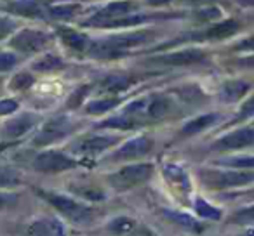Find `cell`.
<instances>
[{"label":"cell","instance_id":"2","mask_svg":"<svg viewBox=\"0 0 254 236\" xmlns=\"http://www.w3.org/2000/svg\"><path fill=\"white\" fill-rule=\"evenodd\" d=\"M153 39V32H132L122 33V35H113L108 39L96 40L91 42L87 54L98 59H113L127 54L131 49H136L139 46H145Z\"/></svg>","mask_w":254,"mask_h":236},{"label":"cell","instance_id":"3","mask_svg":"<svg viewBox=\"0 0 254 236\" xmlns=\"http://www.w3.org/2000/svg\"><path fill=\"white\" fill-rule=\"evenodd\" d=\"M173 108H174L173 99L164 94H155L129 102L122 109V113L136 118L139 124H145L148 120H162V118H166L173 111Z\"/></svg>","mask_w":254,"mask_h":236},{"label":"cell","instance_id":"20","mask_svg":"<svg viewBox=\"0 0 254 236\" xmlns=\"http://www.w3.org/2000/svg\"><path fill=\"white\" fill-rule=\"evenodd\" d=\"M239 30H240L239 21H235V19H225V21L216 23L214 26H211L209 30H205L204 39H207V40H225V39H228V37L235 35Z\"/></svg>","mask_w":254,"mask_h":236},{"label":"cell","instance_id":"37","mask_svg":"<svg viewBox=\"0 0 254 236\" xmlns=\"http://www.w3.org/2000/svg\"><path fill=\"white\" fill-rule=\"evenodd\" d=\"M18 64V56L14 52H0V73L14 70Z\"/></svg>","mask_w":254,"mask_h":236},{"label":"cell","instance_id":"5","mask_svg":"<svg viewBox=\"0 0 254 236\" xmlns=\"http://www.w3.org/2000/svg\"><path fill=\"white\" fill-rule=\"evenodd\" d=\"M202 183L209 189H237L254 184V170H205L202 172Z\"/></svg>","mask_w":254,"mask_h":236},{"label":"cell","instance_id":"35","mask_svg":"<svg viewBox=\"0 0 254 236\" xmlns=\"http://www.w3.org/2000/svg\"><path fill=\"white\" fill-rule=\"evenodd\" d=\"M19 203V194L12 189H0V212L12 210Z\"/></svg>","mask_w":254,"mask_h":236},{"label":"cell","instance_id":"14","mask_svg":"<svg viewBox=\"0 0 254 236\" xmlns=\"http://www.w3.org/2000/svg\"><path fill=\"white\" fill-rule=\"evenodd\" d=\"M254 146V127H242L230 134L219 138L212 144L214 151H237V149H246Z\"/></svg>","mask_w":254,"mask_h":236},{"label":"cell","instance_id":"48","mask_svg":"<svg viewBox=\"0 0 254 236\" xmlns=\"http://www.w3.org/2000/svg\"><path fill=\"white\" fill-rule=\"evenodd\" d=\"M240 236H254V229H247L244 235H240Z\"/></svg>","mask_w":254,"mask_h":236},{"label":"cell","instance_id":"32","mask_svg":"<svg viewBox=\"0 0 254 236\" xmlns=\"http://www.w3.org/2000/svg\"><path fill=\"white\" fill-rule=\"evenodd\" d=\"M33 84H35V77L30 71H18L9 80V89L14 92H23V91H28Z\"/></svg>","mask_w":254,"mask_h":236},{"label":"cell","instance_id":"8","mask_svg":"<svg viewBox=\"0 0 254 236\" xmlns=\"http://www.w3.org/2000/svg\"><path fill=\"white\" fill-rule=\"evenodd\" d=\"M53 35L42 30H35V28H25L16 32L14 35L9 40V47L14 49L19 54H37L42 49H46L49 46Z\"/></svg>","mask_w":254,"mask_h":236},{"label":"cell","instance_id":"28","mask_svg":"<svg viewBox=\"0 0 254 236\" xmlns=\"http://www.w3.org/2000/svg\"><path fill=\"white\" fill-rule=\"evenodd\" d=\"M120 104V99L117 95H110V97L103 99H94V101H89L85 106V111L89 115H103V113H108L110 109L117 108Z\"/></svg>","mask_w":254,"mask_h":236},{"label":"cell","instance_id":"24","mask_svg":"<svg viewBox=\"0 0 254 236\" xmlns=\"http://www.w3.org/2000/svg\"><path fill=\"white\" fill-rule=\"evenodd\" d=\"M61 68H64V61L56 54H44L32 64V70L39 71V73H53Z\"/></svg>","mask_w":254,"mask_h":236},{"label":"cell","instance_id":"15","mask_svg":"<svg viewBox=\"0 0 254 236\" xmlns=\"http://www.w3.org/2000/svg\"><path fill=\"white\" fill-rule=\"evenodd\" d=\"M153 149V139L148 136H138L126 141L115 153L112 160H138L146 156Z\"/></svg>","mask_w":254,"mask_h":236},{"label":"cell","instance_id":"45","mask_svg":"<svg viewBox=\"0 0 254 236\" xmlns=\"http://www.w3.org/2000/svg\"><path fill=\"white\" fill-rule=\"evenodd\" d=\"M237 2L244 7H254V0H237Z\"/></svg>","mask_w":254,"mask_h":236},{"label":"cell","instance_id":"23","mask_svg":"<svg viewBox=\"0 0 254 236\" xmlns=\"http://www.w3.org/2000/svg\"><path fill=\"white\" fill-rule=\"evenodd\" d=\"M131 84H132V80L129 77H124V75H110V77H106L105 80L99 84V91L105 92V94L117 95L126 91Z\"/></svg>","mask_w":254,"mask_h":236},{"label":"cell","instance_id":"46","mask_svg":"<svg viewBox=\"0 0 254 236\" xmlns=\"http://www.w3.org/2000/svg\"><path fill=\"white\" fill-rule=\"evenodd\" d=\"M242 66H254V57H247V59H242L240 61Z\"/></svg>","mask_w":254,"mask_h":236},{"label":"cell","instance_id":"30","mask_svg":"<svg viewBox=\"0 0 254 236\" xmlns=\"http://www.w3.org/2000/svg\"><path fill=\"white\" fill-rule=\"evenodd\" d=\"M164 176L169 181L171 184L181 188V189H190V181H188V176L181 167L178 165H166L164 167Z\"/></svg>","mask_w":254,"mask_h":236},{"label":"cell","instance_id":"7","mask_svg":"<svg viewBox=\"0 0 254 236\" xmlns=\"http://www.w3.org/2000/svg\"><path fill=\"white\" fill-rule=\"evenodd\" d=\"M75 131V124L70 116L66 115H56L46 122L39 132L33 138L32 144L37 148H46V146L56 144V142L66 139L71 132Z\"/></svg>","mask_w":254,"mask_h":236},{"label":"cell","instance_id":"47","mask_svg":"<svg viewBox=\"0 0 254 236\" xmlns=\"http://www.w3.org/2000/svg\"><path fill=\"white\" fill-rule=\"evenodd\" d=\"M181 2H188V4H204L207 0H181Z\"/></svg>","mask_w":254,"mask_h":236},{"label":"cell","instance_id":"34","mask_svg":"<svg viewBox=\"0 0 254 236\" xmlns=\"http://www.w3.org/2000/svg\"><path fill=\"white\" fill-rule=\"evenodd\" d=\"M230 222H233L235 226L253 224L254 222V203L247 205V207H244V208H239V210L230 217Z\"/></svg>","mask_w":254,"mask_h":236},{"label":"cell","instance_id":"22","mask_svg":"<svg viewBox=\"0 0 254 236\" xmlns=\"http://www.w3.org/2000/svg\"><path fill=\"white\" fill-rule=\"evenodd\" d=\"M139 125L141 124H139L136 118L126 115V113H120V115L99 122L98 127L99 129H115V131H129V129H136V127H139Z\"/></svg>","mask_w":254,"mask_h":236},{"label":"cell","instance_id":"36","mask_svg":"<svg viewBox=\"0 0 254 236\" xmlns=\"http://www.w3.org/2000/svg\"><path fill=\"white\" fill-rule=\"evenodd\" d=\"M16 28H18V25H16L14 19L0 14V40H4V39H7V37L14 35Z\"/></svg>","mask_w":254,"mask_h":236},{"label":"cell","instance_id":"11","mask_svg":"<svg viewBox=\"0 0 254 236\" xmlns=\"http://www.w3.org/2000/svg\"><path fill=\"white\" fill-rule=\"evenodd\" d=\"M39 122L40 116L32 111H25L21 115L12 116L2 125V138L7 142H19V139L28 134L30 131H33Z\"/></svg>","mask_w":254,"mask_h":236},{"label":"cell","instance_id":"27","mask_svg":"<svg viewBox=\"0 0 254 236\" xmlns=\"http://www.w3.org/2000/svg\"><path fill=\"white\" fill-rule=\"evenodd\" d=\"M193 210L200 219H207V221H219L223 217V212L212 203H209L204 198H195L193 201Z\"/></svg>","mask_w":254,"mask_h":236},{"label":"cell","instance_id":"33","mask_svg":"<svg viewBox=\"0 0 254 236\" xmlns=\"http://www.w3.org/2000/svg\"><path fill=\"white\" fill-rule=\"evenodd\" d=\"M21 184V177L16 170L0 167V189H12Z\"/></svg>","mask_w":254,"mask_h":236},{"label":"cell","instance_id":"31","mask_svg":"<svg viewBox=\"0 0 254 236\" xmlns=\"http://www.w3.org/2000/svg\"><path fill=\"white\" fill-rule=\"evenodd\" d=\"M218 165L228 167V169H239V170H254V155H244V156H230L218 162Z\"/></svg>","mask_w":254,"mask_h":236},{"label":"cell","instance_id":"6","mask_svg":"<svg viewBox=\"0 0 254 236\" xmlns=\"http://www.w3.org/2000/svg\"><path fill=\"white\" fill-rule=\"evenodd\" d=\"M80 163V160L66 155L60 149H44L32 160V169L39 174L53 176V174H63L77 169Z\"/></svg>","mask_w":254,"mask_h":236},{"label":"cell","instance_id":"21","mask_svg":"<svg viewBox=\"0 0 254 236\" xmlns=\"http://www.w3.org/2000/svg\"><path fill=\"white\" fill-rule=\"evenodd\" d=\"M249 91V84L242 80H232L223 84V87L219 89V99L225 102H237L246 95V92Z\"/></svg>","mask_w":254,"mask_h":236},{"label":"cell","instance_id":"1","mask_svg":"<svg viewBox=\"0 0 254 236\" xmlns=\"http://www.w3.org/2000/svg\"><path fill=\"white\" fill-rule=\"evenodd\" d=\"M35 193L39 194V198H42L49 207H53L54 210L60 214L61 219L68 221L70 224L89 226L96 221V215H98L96 208H92L89 203L71 196V194H64V193H60V191H53V189H40V188H37Z\"/></svg>","mask_w":254,"mask_h":236},{"label":"cell","instance_id":"29","mask_svg":"<svg viewBox=\"0 0 254 236\" xmlns=\"http://www.w3.org/2000/svg\"><path fill=\"white\" fill-rule=\"evenodd\" d=\"M80 11V5L78 4H61V5H51L46 9V12L53 19L58 21H68V19L75 18L77 12Z\"/></svg>","mask_w":254,"mask_h":236},{"label":"cell","instance_id":"16","mask_svg":"<svg viewBox=\"0 0 254 236\" xmlns=\"http://www.w3.org/2000/svg\"><path fill=\"white\" fill-rule=\"evenodd\" d=\"M205 57H207V54L202 49H183V50H176V52L152 57L150 63L162 64V66H187V64L200 63Z\"/></svg>","mask_w":254,"mask_h":236},{"label":"cell","instance_id":"44","mask_svg":"<svg viewBox=\"0 0 254 236\" xmlns=\"http://www.w3.org/2000/svg\"><path fill=\"white\" fill-rule=\"evenodd\" d=\"M150 5H166V4H169L171 0H146Z\"/></svg>","mask_w":254,"mask_h":236},{"label":"cell","instance_id":"18","mask_svg":"<svg viewBox=\"0 0 254 236\" xmlns=\"http://www.w3.org/2000/svg\"><path fill=\"white\" fill-rule=\"evenodd\" d=\"M5 12H11L23 18H44V5L39 0H14L2 5Z\"/></svg>","mask_w":254,"mask_h":236},{"label":"cell","instance_id":"13","mask_svg":"<svg viewBox=\"0 0 254 236\" xmlns=\"http://www.w3.org/2000/svg\"><path fill=\"white\" fill-rule=\"evenodd\" d=\"M25 236H68L66 226L53 215H39L25 228Z\"/></svg>","mask_w":254,"mask_h":236},{"label":"cell","instance_id":"12","mask_svg":"<svg viewBox=\"0 0 254 236\" xmlns=\"http://www.w3.org/2000/svg\"><path fill=\"white\" fill-rule=\"evenodd\" d=\"M136 11V4L131 0H119V2H112V4L105 5L103 9H99L96 14L91 16V19H87V23H84V26H98L101 28L106 23H112L115 19L126 18L127 14Z\"/></svg>","mask_w":254,"mask_h":236},{"label":"cell","instance_id":"43","mask_svg":"<svg viewBox=\"0 0 254 236\" xmlns=\"http://www.w3.org/2000/svg\"><path fill=\"white\" fill-rule=\"evenodd\" d=\"M16 144H18V142H7V141H2V142H0V155H2V153L7 151L9 148H14Z\"/></svg>","mask_w":254,"mask_h":236},{"label":"cell","instance_id":"17","mask_svg":"<svg viewBox=\"0 0 254 236\" xmlns=\"http://www.w3.org/2000/svg\"><path fill=\"white\" fill-rule=\"evenodd\" d=\"M58 37L61 39V42L68 47L73 52H87L89 47H91V40L85 33L77 32L73 28H68V26H60L58 28Z\"/></svg>","mask_w":254,"mask_h":236},{"label":"cell","instance_id":"9","mask_svg":"<svg viewBox=\"0 0 254 236\" xmlns=\"http://www.w3.org/2000/svg\"><path fill=\"white\" fill-rule=\"evenodd\" d=\"M120 141L119 136H89V138H82L71 146L73 155L80 156V158L91 160L96 156L103 155L105 151H108L112 146H115Z\"/></svg>","mask_w":254,"mask_h":236},{"label":"cell","instance_id":"10","mask_svg":"<svg viewBox=\"0 0 254 236\" xmlns=\"http://www.w3.org/2000/svg\"><path fill=\"white\" fill-rule=\"evenodd\" d=\"M110 236H159L152 228L129 215H117L110 219L105 226Z\"/></svg>","mask_w":254,"mask_h":236},{"label":"cell","instance_id":"42","mask_svg":"<svg viewBox=\"0 0 254 236\" xmlns=\"http://www.w3.org/2000/svg\"><path fill=\"white\" fill-rule=\"evenodd\" d=\"M237 50H249V52H254V35L247 37L246 40H242V42L239 44V46H235Z\"/></svg>","mask_w":254,"mask_h":236},{"label":"cell","instance_id":"4","mask_svg":"<svg viewBox=\"0 0 254 236\" xmlns=\"http://www.w3.org/2000/svg\"><path fill=\"white\" fill-rule=\"evenodd\" d=\"M153 176L152 163H131L106 176V183L115 191H127L148 183Z\"/></svg>","mask_w":254,"mask_h":236},{"label":"cell","instance_id":"40","mask_svg":"<svg viewBox=\"0 0 254 236\" xmlns=\"http://www.w3.org/2000/svg\"><path fill=\"white\" fill-rule=\"evenodd\" d=\"M251 116H254V95L253 97H249L242 104V108H240L239 113H237L233 124H237V122H244V120H247V118H251Z\"/></svg>","mask_w":254,"mask_h":236},{"label":"cell","instance_id":"19","mask_svg":"<svg viewBox=\"0 0 254 236\" xmlns=\"http://www.w3.org/2000/svg\"><path fill=\"white\" fill-rule=\"evenodd\" d=\"M219 120V113H205V115H200L197 118H191L190 122L183 125L181 129V134L183 136H195L198 132H204L205 129L212 127L214 124H218Z\"/></svg>","mask_w":254,"mask_h":236},{"label":"cell","instance_id":"26","mask_svg":"<svg viewBox=\"0 0 254 236\" xmlns=\"http://www.w3.org/2000/svg\"><path fill=\"white\" fill-rule=\"evenodd\" d=\"M70 191H71V196L78 198V200L85 201V203H89V201L106 200L105 191L94 186H73V188H70Z\"/></svg>","mask_w":254,"mask_h":236},{"label":"cell","instance_id":"38","mask_svg":"<svg viewBox=\"0 0 254 236\" xmlns=\"http://www.w3.org/2000/svg\"><path fill=\"white\" fill-rule=\"evenodd\" d=\"M219 16H221L219 9H216V7H200L198 11H195L193 18H195V21L205 23V21H212V19L219 18Z\"/></svg>","mask_w":254,"mask_h":236},{"label":"cell","instance_id":"39","mask_svg":"<svg viewBox=\"0 0 254 236\" xmlns=\"http://www.w3.org/2000/svg\"><path fill=\"white\" fill-rule=\"evenodd\" d=\"M19 109V102L12 97L0 99V116H12Z\"/></svg>","mask_w":254,"mask_h":236},{"label":"cell","instance_id":"41","mask_svg":"<svg viewBox=\"0 0 254 236\" xmlns=\"http://www.w3.org/2000/svg\"><path fill=\"white\" fill-rule=\"evenodd\" d=\"M87 92H89V87H87V85H84V87H80L78 91H75L73 94L70 95V99L66 101V106H68L70 109L78 108V106L82 104V101L85 99V95H87Z\"/></svg>","mask_w":254,"mask_h":236},{"label":"cell","instance_id":"25","mask_svg":"<svg viewBox=\"0 0 254 236\" xmlns=\"http://www.w3.org/2000/svg\"><path fill=\"white\" fill-rule=\"evenodd\" d=\"M164 214H166L167 217L171 219V221H174L178 226H181V228L188 229V231L200 233L202 229H204V226L200 224V221H197L195 217L188 215L187 212H171V210H164Z\"/></svg>","mask_w":254,"mask_h":236}]
</instances>
